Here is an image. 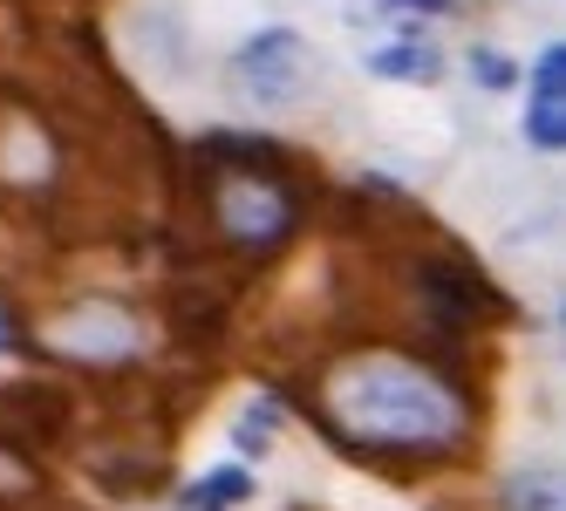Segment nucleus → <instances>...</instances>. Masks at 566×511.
I'll use <instances>...</instances> for the list:
<instances>
[{
    "instance_id": "nucleus-2",
    "label": "nucleus",
    "mask_w": 566,
    "mask_h": 511,
    "mask_svg": "<svg viewBox=\"0 0 566 511\" xmlns=\"http://www.w3.org/2000/svg\"><path fill=\"white\" fill-rule=\"evenodd\" d=\"M219 225H226V239L239 253H273L294 232V191L266 164H239L219 184Z\"/></svg>"
},
{
    "instance_id": "nucleus-3",
    "label": "nucleus",
    "mask_w": 566,
    "mask_h": 511,
    "mask_svg": "<svg viewBox=\"0 0 566 511\" xmlns=\"http://www.w3.org/2000/svg\"><path fill=\"white\" fill-rule=\"evenodd\" d=\"M232 498H253V478H247V470H212L198 491H185L191 511H219V504H232Z\"/></svg>"
},
{
    "instance_id": "nucleus-4",
    "label": "nucleus",
    "mask_w": 566,
    "mask_h": 511,
    "mask_svg": "<svg viewBox=\"0 0 566 511\" xmlns=\"http://www.w3.org/2000/svg\"><path fill=\"white\" fill-rule=\"evenodd\" d=\"M525 137H533L539 150H566V103H533V116H525Z\"/></svg>"
},
{
    "instance_id": "nucleus-7",
    "label": "nucleus",
    "mask_w": 566,
    "mask_h": 511,
    "mask_svg": "<svg viewBox=\"0 0 566 511\" xmlns=\"http://www.w3.org/2000/svg\"><path fill=\"white\" fill-rule=\"evenodd\" d=\"M478 75H484V83H499V89H505V83H512V62H499V55H478Z\"/></svg>"
},
{
    "instance_id": "nucleus-5",
    "label": "nucleus",
    "mask_w": 566,
    "mask_h": 511,
    "mask_svg": "<svg viewBox=\"0 0 566 511\" xmlns=\"http://www.w3.org/2000/svg\"><path fill=\"white\" fill-rule=\"evenodd\" d=\"M533 89H539L533 103H566V42L539 55V68H533Z\"/></svg>"
},
{
    "instance_id": "nucleus-9",
    "label": "nucleus",
    "mask_w": 566,
    "mask_h": 511,
    "mask_svg": "<svg viewBox=\"0 0 566 511\" xmlns=\"http://www.w3.org/2000/svg\"><path fill=\"white\" fill-rule=\"evenodd\" d=\"M402 8H451V0H402Z\"/></svg>"
},
{
    "instance_id": "nucleus-6",
    "label": "nucleus",
    "mask_w": 566,
    "mask_h": 511,
    "mask_svg": "<svg viewBox=\"0 0 566 511\" xmlns=\"http://www.w3.org/2000/svg\"><path fill=\"white\" fill-rule=\"evenodd\" d=\"M376 75H437V55L430 49H382Z\"/></svg>"
},
{
    "instance_id": "nucleus-1",
    "label": "nucleus",
    "mask_w": 566,
    "mask_h": 511,
    "mask_svg": "<svg viewBox=\"0 0 566 511\" xmlns=\"http://www.w3.org/2000/svg\"><path fill=\"white\" fill-rule=\"evenodd\" d=\"M328 423L369 450H443L464 437V396L423 362H342L328 375Z\"/></svg>"
},
{
    "instance_id": "nucleus-8",
    "label": "nucleus",
    "mask_w": 566,
    "mask_h": 511,
    "mask_svg": "<svg viewBox=\"0 0 566 511\" xmlns=\"http://www.w3.org/2000/svg\"><path fill=\"white\" fill-rule=\"evenodd\" d=\"M8 348H14V321H8V313H0V355H8Z\"/></svg>"
}]
</instances>
